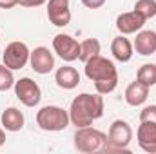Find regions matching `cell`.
Wrapping results in <instances>:
<instances>
[{"instance_id": "44dd1931", "label": "cell", "mask_w": 156, "mask_h": 154, "mask_svg": "<svg viewBox=\"0 0 156 154\" xmlns=\"http://www.w3.org/2000/svg\"><path fill=\"white\" fill-rule=\"evenodd\" d=\"M11 87H15L13 71L7 65H0V93L2 91H9Z\"/></svg>"}, {"instance_id": "484cf974", "label": "cell", "mask_w": 156, "mask_h": 154, "mask_svg": "<svg viewBox=\"0 0 156 154\" xmlns=\"http://www.w3.org/2000/svg\"><path fill=\"white\" fill-rule=\"evenodd\" d=\"M18 4V0H0V9H11Z\"/></svg>"}, {"instance_id": "9a60e30c", "label": "cell", "mask_w": 156, "mask_h": 154, "mask_svg": "<svg viewBox=\"0 0 156 154\" xmlns=\"http://www.w3.org/2000/svg\"><path fill=\"white\" fill-rule=\"evenodd\" d=\"M149 98V87L144 85L142 82H133L127 85L125 89V102L131 105V107H138V105H144L145 100Z\"/></svg>"}, {"instance_id": "e0dca14e", "label": "cell", "mask_w": 156, "mask_h": 154, "mask_svg": "<svg viewBox=\"0 0 156 154\" xmlns=\"http://www.w3.org/2000/svg\"><path fill=\"white\" fill-rule=\"evenodd\" d=\"M133 49H134L133 44L125 38L123 35L116 37V38L113 40V44H111V53H113V56L116 58L118 62H122V64H125V62H129V60L133 58Z\"/></svg>"}, {"instance_id": "4316f807", "label": "cell", "mask_w": 156, "mask_h": 154, "mask_svg": "<svg viewBox=\"0 0 156 154\" xmlns=\"http://www.w3.org/2000/svg\"><path fill=\"white\" fill-rule=\"evenodd\" d=\"M5 143V134H4V129H0V147Z\"/></svg>"}, {"instance_id": "603a6c76", "label": "cell", "mask_w": 156, "mask_h": 154, "mask_svg": "<svg viewBox=\"0 0 156 154\" xmlns=\"http://www.w3.org/2000/svg\"><path fill=\"white\" fill-rule=\"evenodd\" d=\"M140 121H149L156 125V105H147L140 113Z\"/></svg>"}, {"instance_id": "5bb4252c", "label": "cell", "mask_w": 156, "mask_h": 154, "mask_svg": "<svg viewBox=\"0 0 156 154\" xmlns=\"http://www.w3.org/2000/svg\"><path fill=\"white\" fill-rule=\"evenodd\" d=\"M55 82H56V85L60 89L71 91V89H75L80 83V73L75 67H71V65H62L55 73Z\"/></svg>"}, {"instance_id": "d6986e66", "label": "cell", "mask_w": 156, "mask_h": 154, "mask_svg": "<svg viewBox=\"0 0 156 154\" xmlns=\"http://www.w3.org/2000/svg\"><path fill=\"white\" fill-rule=\"evenodd\" d=\"M136 80L147 87L156 85V64H144L136 73Z\"/></svg>"}, {"instance_id": "ffe728a7", "label": "cell", "mask_w": 156, "mask_h": 154, "mask_svg": "<svg viewBox=\"0 0 156 154\" xmlns=\"http://www.w3.org/2000/svg\"><path fill=\"white\" fill-rule=\"evenodd\" d=\"M138 15H142L145 20H151L156 16V0H138L134 4V9Z\"/></svg>"}, {"instance_id": "9c48e42d", "label": "cell", "mask_w": 156, "mask_h": 154, "mask_svg": "<svg viewBox=\"0 0 156 154\" xmlns=\"http://www.w3.org/2000/svg\"><path fill=\"white\" fill-rule=\"evenodd\" d=\"M29 64H31V69L38 75H49L53 69H55V56L53 53L40 45V47H35L29 54Z\"/></svg>"}, {"instance_id": "d4e9b609", "label": "cell", "mask_w": 156, "mask_h": 154, "mask_svg": "<svg viewBox=\"0 0 156 154\" xmlns=\"http://www.w3.org/2000/svg\"><path fill=\"white\" fill-rule=\"evenodd\" d=\"M82 4H83L87 9H100V7L105 4V0H82Z\"/></svg>"}, {"instance_id": "8fae6325", "label": "cell", "mask_w": 156, "mask_h": 154, "mask_svg": "<svg viewBox=\"0 0 156 154\" xmlns=\"http://www.w3.org/2000/svg\"><path fill=\"white\" fill-rule=\"evenodd\" d=\"M145 18L142 15H138L136 11H131V13H122L116 16V29L122 35H133V33H138L142 31V27L145 26Z\"/></svg>"}, {"instance_id": "2e32d148", "label": "cell", "mask_w": 156, "mask_h": 154, "mask_svg": "<svg viewBox=\"0 0 156 154\" xmlns=\"http://www.w3.org/2000/svg\"><path fill=\"white\" fill-rule=\"evenodd\" d=\"M24 123H26V118L22 114V111H18L16 107H7L4 113H2V125L5 131L9 132H18L24 129Z\"/></svg>"}, {"instance_id": "7402d4cb", "label": "cell", "mask_w": 156, "mask_h": 154, "mask_svg": "<svg viewBox=\"0 0 156 154\" xmlns=\"http://www.w3.org/2000/svg\"><path fill=\"white\" fill-rule=\"evenodd\" d=\"M118 85V78L115 80H102V82H94V87H96V93L100 94H109L116 89Z\"/></svg>"}, {"instance_id": "cb8c5ba5", "label": "cell", "mask_w": 156, "mask_h": 154, "mask_svg": "<svg viewBox=\"0 0 156 154\" xmlns=\"http://www.w3.org/2000/svg\"><path fill=\"white\" fill-rule=\"evenodd\" d=\"M47 0H18V5H22V7H40Z\"/></svg>"}, {"instance_id": "ac0fdd59", "label": "cell", "mask_w": 156, "mask_h": 154, "mask_svg": "<svg viewBox=\"0 0 156 154\" xmlns=\"http://www.w3.org/2000/svg\"><path fill=\"white\" fill-rule=\"evenodd\" d=\"M100 54V42L96 38H85L83 42H80V54H78V60L80 62H87L94 56Z\"/></svg>"}, {"instance_id": "7a4b0ae2", "label": "cell", "mask_w": 156, "mask_h": 154, "mask_svg": "<svg viewBox=\"0 0 156 154\" xmlns=\"http://www.w3.org/2000/svg\"><path fill=\"white\" fill-rule=\"evenodd\" d=\"M75 149L78 152H85V154H93V152H100L105 149L107 143V134L89 127H78L75 132Z\"/></svg>"}, {"instance_id": "277c9868", "label": "cell", "mask_w": 156, "mask_h": 154, "mask_svg": "<svg viewBox=\"0 0 156 154\" xmlns=\"http://www.w3.org/2000/svg\"><path fill=\"white\" fill-rule=\"evenodd\" d=\"M133 140V129L125 120H115L109 127L107 132V143H105V152H120V151H129V143Z\"/></svg>"}, {"instance_id": "ba28073f", "label": "cell", "mask_w": 156, "mask_h": 154, "mask_svg": "<svg viewBox=\"0 0 156 154\" xmlns=\"http://www.w3.org/2000/svg\"><path fill=\"white\" fill-rule=\"evenodd\" d=\"M53 49L64 62H75L80 54V44L71 35H64V33H58L53 38Z\"/></svg>"}, {"instance_id": "8992f818", "label": "cell", "mask_w": 156, "mask_h": 154, "mask_svg": "<svg viewBox=\"0 0 156 154\" xmlns=\"http://www.w3.org/2000/svg\"><path fill=\"white\" fill-rule=\"evenodd\" d=\"M15 94L26 107H37L42 100L40 85L31 78H20L15 82Z\"/></svg>"}, {"instance_id": "52a82bcc", "label": "cell", "mask_w": 156, "mask_h": 154, "mask_svg": "<svg viewBox=\"0 0 156 154\" xmlns=\"http://www.w3.org/2000/svg\"><path fill=\"white\" fill-rule=\"evenodd\" d=\"M29 54L31 51L24 42H11L4 49L2 60H4V65H7L11 71H16V69L26 67V64L29 62Z\"/></svg>"}, {"instance_id": "5b68a950", "label": "cell", "mask_w": 156, "mask_h": 154, "mask_svg": "<svg viewBox=\"0 0 156 154\" xmlns=\"http://www.w3.org/2000/svg\"><path fill=\"white\" fill-rule=\"evenodd\" d=\"M85 76L91 82H102V80H115L118 78V71L115 64L104 56H94L85 62Z\"/></svg>"}, {"instance_id": "30bf717a", "label": "cell", "mask_w": 156, "mask_h": 154, "mask_svg": "<svg viewBox=\"0 0 156 154\" xmlns=\"http://www.w3.org/2000/svg\"><path fill=\"white\" fill-rule=\"evenodd\" d=\"M47 18L56 27H66L71 22L69 0H49L47 2Z\"/></svg>"}, {"instance_id": "6da1fadb", "label": "cell", "mask_w": 156, "mask_h": 154, "mask_svg": "<svg viewBox=\"0 0 156 154\" xmlns=\"http://www.w3.org/2000/svg\"><path fill=\"white\" fill-rule=\"evenodd\" d=\"M104 116V98L100 93L89 94L82 93L71 102L69 109V120L75 127H89L93 121Z\"/></svg>"}, {"instance_id": "4fadbf2b", "label": "cell", "mask_w": 156, "mask_h": 154, "mask_svg": "<svg viewBox=\"0 0 156 154\" xmlns=\"http://www.w3.org/2000/svg\"><path fill=\"white\" fill-rule=\"evenodd\" d=\"M133 47L136 49L138 54H142V56H151L153 53H156V31H151V29L138 31Z\"/></svg>"}, {"instance_id": "3957f363", "label": "cell", "mask_w": 156, "mask_h": 154, "mask_svg": "<svg viewBox=\"0 0 156 154\" xmlns=\"http://www.w3.org/2000/svg\"><path fill=\"white\" fill-rule=\"evenodd\" d=\"M69 111L58 107V105H45L37 113V125L42 131L47 132H58L69 127Z\"/></svg>"}, {"instance_id": "7c38bea8", "label": "cell", "mask_w": 156, "mask_h": 154, "mask_svg": "<svg viewBox=\"0 0 156 154\" xmlns=\"http://www.w3.org/2000/svg\"><path fill=\"white\" fill-rule=\"evenodd\" d=\"M136 140L142 151L156 154V125L149 121H142V125L136 131Z\"/></svg>"}]
</instances>
